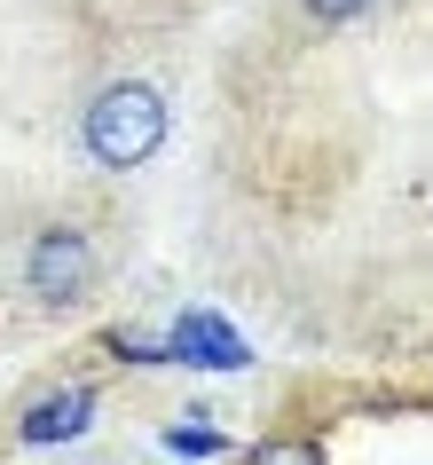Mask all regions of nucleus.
<instances>
[{"instance_id": "obj_1", "label": "nucleus", "mask_w": 433, "mask_h": 465, "mask_svg": "<svg viewBox=\"0 0 433 465\" xmlns=\"http://www.w3.org/2000/svg\"><path fill=\"white\" fill-rule=\"evenodd\" d=\"M173 134V111L150 79H103L95 95L79 103V158L95 173H134L150 166Z\"/></svg>"}, {"instance_id": "obj_2", "label": "nucleus", "mask_w": 433, "mask_h": 465, "mask_svg": "<svg viewBox=\"0 0 433 465\" xmlns=\"http://www.w3.org/2000/svg\"><path fill=\"white\" fill-rule=\"evenodd\" d=\"M103 237L87 229V221H32L25 245H16V292L32 300V308H48V316H72V308H87V300L103 292Z\"/></svg>"}, {"instance_id": "obj_3", "label": "nucleus", "mask_w": 433, "mask_h": 465, "mask_svg": "<svg viewBox=\"0 0 433 465\" xmlns=\"http://www.w3.org/2000/svg\"><path fill=\"white\" fill-rule=\"evenodd\" d=\"M103 411V387H87V379H72V387H48V394H32L25 418L8 426V441H25V450H40V441H72L87 434Z\"/></svg>"}, {"instance_id": "obj_4", "label": "nucleus", "mask_w": 433, "mask_h": 465, "mask_svg": "<svg viewBox=\"0 0 433 465\" xmlns=\"http://www.w3.org/2000/svg\"><path fill=\"white\" fill-rule=\"evenodd\" d=\"M300 8H308L315 25H355V16H370L379 0H300Z\"/></svg>"}]
</instances>
